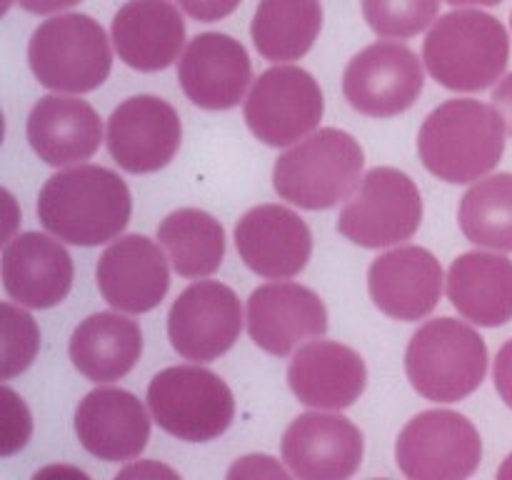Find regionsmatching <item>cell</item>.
Segmentation results:
<instances>
[{"label": "cell", "mask_w": 512, "mask_h": 480, "mask_svg": "<svg viewBox=\"0 0 512 480\" xmlns=\"http://www.w3.org/2000/svg\"><path fill=\"white\" fill-rule=\"evenodd\" d=\"M133 198L118 173L78 163L60 170L38 195V218L50 235L70 245L110 243L125 230Z\"/></svg>", "instance_id": "obj_1"}, {"label": "cell", "mask_w": 512, "mask_h": 480, "mask_svg": "<svg viewBox=\"0 0 512 480\" xmlns=\"http://www.w3.org/2000/svg\"><path fill=\"white\" fill-rule=\"evenodd\" d=\"M503 115L495 105L458 98L438 105L418 133L425 168L445 183H475L485 178L505 153Z\"/></svg>", "instance_id": "obj_2"}, {"label": "cell", "mask_w": 512, "mask_h": 480, "mask_svg": "<svg viewBox=\"0 0 512 480\" xmlns=\"http://www.w3.org/2000/svg\"><path fill=\"white\" fill-rule=\"evenodd\" d=\"M510 38L495 15L455 8L440 15L423 43V63L443 88L478 93L503 78Z\"/></svg>", "instance_id": "obj_3"}, {"label": "cell", "mask_w": 512, "mask_h": 480, "mask_svg": "<svg viewBox=\"0 0 512 480\" xmlns=\"http://www.w3.org/2000/svg\"><path fill=\"white\" fill-rule=\"evenodd\" d=\"M365 153L340 128H320L285 150L273 168L278 195L303 210H325L358 190Z\"/></svg>", "instance_id": "obj_4"}, {"label": "cell", "mask_w": 512, "mask_h": 480, "mask_svg": "<svg viewBox=\"0 0 512 480\" xmlns=\"http://www.w3.org/2000/svg\"><path fill=\"white\" fill-rule=\"evenodd\" d=\"M405 373L425 400L458 403L483 385L488 345L478 330L463 320H428L410 338Z\"/></svg>", "instance_id": "obj_5"}, {"label": "cell", "mask_w": 512, "mask_h": 480, "mask_svg": "<svg viewBox=\"0 0 512 480\" xmlns=\"http://www.w3.org/2000/svg\"><path fill=\"white\" fill-rule=\"evenodd\" d=\"M28 63L43 88L83 95L108 80L113 50L98 20L85 13H60L35 28Z\"/></svg>", "instance_id": "obj_6"}, {"label": "cell", "mask_w": 512, "mask_h": 480, "mask_svg": "<svg viewBox=\"0 0 512 480\" xmlns=\"http://www.w3.org/2000/svg\"><path fill=\"white\" fill-rule=\"evenodd\" d=\"M148 410L155 423L185 443L220 438L235 418V398L220 375L200 365L165 368L150 380Z\"/></svg>", "instance_id": "obj_7"}, {"label": "cell", "mask_w": 512, "mask_h": 480, "mask_svg": "<svg viewBox=\"0 0 512 480\" xmlns=\"http://www.w3.org/2000/svg\"><path fill=\"white\" fill-rule=\"evenodd\" d=\"M423 223V195L398 168H373L343 205L338 230L363 248H390L413 238Z\"/></svg>", "instance_id": "obj_8"}, {"label": "cell", "mask_w": 512, "mask_h": 480, "mask_svg": "<svg viewBox=\"0 0 512 480\" xmlns=\"http://www.w3.org/2000/svg\"><path fill=\"white\" fill-rule=\"evenodd\" d=\"M325 113L318 80L303 68L278 63L265 70L245 98V123L265 145L288 148L315 133Z\"/></svg>", "instance_id": "obj_9"}, {"label": "cell", "mask_w": 512, "mask_h": 480, "mask_svg": "<svg viewBox=\"0 0 512 480\" xmlns=\"http://www.w3.org/2000/svg\"><path fill=\"white\" fill-rule=\"evenodd\" d=\"M395 460L410 480H463L478 470L483 440L465 415L425 410L400 430Z\"/></svg>", "instance_id": "obj_10"}, {"label": "cell", "mask_w": 512, "mask_h": 480, "mask_svg": "<svg viewBox=\"0 0 512 480\" xmlns=\"http://www.w3.org/2000/svg\"><path fill=\"white\" fill-rule=\"evenodd\" d=\"M423 60L398 40L360 50L343 73V95L360 115L395 118L413 108L425 88Z\"/></svg>", "instance_id": "obj_11"}, {"label": "cell", "mask_w": 512, "mask_h": 480, "mask_svg": "<svg viewBox=\"0 0 512 480\" xmlns=\"http://www.w3.org/2000/svg\"><path fill=\"white\" fill-rule=\"evenodd\" d=\"M243 330V305L233 288L198 280L178 295L168 313V338L175 353L193 363H210L228 353Z\"/></svg>", "instance_id": "obj_12"}, {"label": "cell", "mask_w": 512, "mask_h": 480, "mask_svg": "<svg viewBox=\"0 0 512 480\" xmlns=\"http://www.w3.org/2000/svg\"><path fill=\"white\" fill-rule=\"evenodd\" d=\"M183 140L180 115L158 95H133L108 118V143L115 163L133 175L155 173L175 158Z\"/></svg>", "instance_id": "obj_13"}, {"label": "cell", "mask_w": 512, "mask_h": 480, "mask_svg": "<svg viewBox=\"0 0 512 480\" xmlns=\"http://www.w3.org/2000/svg\"><path fill=\"white\" fill-rule=\"evenodd\" d=\"M285 465L303 480H345L363 463V433L345 415L303 413L288 425L280 445Z\"/></svg>", "instance_id": "obj_14"}, {"label": "cell", "mask_w": 512, "mask_h": 480, "mask_svg": "<svg viewBox=\"0 0 512 480\" xmlns=\"http://www.w3.org/2000/svg\"><path fill=\"white\" fill-rule=\"evenodd\" d=\"M248 333L260 350L285 358L328 330V310L318 293L300 283L275 280L248 298Z\"/></svg>", "instance_id": "obj_15"}, {"label": "cell", "mask_w": 512, "mask_h": 480, "mask_svg": "<svg viewBox=\"0 0 512 480\" xmlns=\"http://www.w3.org/2000/svg\"><path fill=\"white\" fill-rule=\"evenodd\" d=\"M160 248L138 233L113 240L95 270L105 303L130 315L158 308L170 288L168 258Z\"/></svg>", "instance_id": "obj_16"}, {"label": "cell", "mask_w": 512, "mask_h": 480, "mask_svg": "<svg viewBox=\"0 0 512 480\" xmlns=\"http://www.w3.org/2000/svg\"><path fill=\"white\" fill-rule=\"evenodd\" d=\"M235 245L243 263L268 280H290L308 265L313 235L295 210L283 205L250 208L235 225Z\"/></svg>", "instance_id": "obj_17"}, {"label": "cell", "mask_w": 512, "mask_h": 480, "mask_svg": "<svg viewBox=\"0 0 512 480\" xmlns=\"http://www.w3.org/2000/svg\"><path fill=\"white\" fill-rule=\"evenodd\" d=\"M178 80L198 108L228 110L248 93L253 65L245 45L233 35L200 33L180 55Z\"/></svg>", "instance_id": "obj_18"}, {"label": "cell", "mask_w": 512, "mask_h": 480, "mask_svg": "<svg viewBox=\"0 0 512 480\" xmlns=\"http://www.w3.org/2000/svg\"><path fill=\"white\" fill-rule=\"evenodd\" d=\"M443 265L420 245H403L373 260L368 290L380 313L413 323L435 310L443 295Z\"/></svg>", "instance_id": "obj_19"}, {"label": "cell", "mask_w": 512, "mask_h": 480, "mask_svg": "<svg viewBox=\"0 0 512 480\" xmlns=\"http://www.w3.org/2000/svg\"><path fill=\"white\" fill-rule=\"evenodd\" d=\"M80 445L105 463L138 458L150 440V415L130 390L95 388L75 410Z\"/></svg>", "instance_id": "obj_20"}, {"label": "cell", "mask_w": 512, "mask_h": 480, "mask_svg": "<svg viewBox=\"0 0 512 480\" xmlns=\"http://www.w3.org/2000/svg\"><path fill=\"white\" fill-rule=\"evenodd\" d=\"M73 273V258L55 235L20 233L3 248V288L23 308L45 310L63 303Z\"/></svg>", "instance_id": "obj_21"}, {"label": "cell", "mask_w": 512, "mask_h": 480, "mask_svg": "<svg viewBox=\"0 0 512 480\" xmlns=\"http://www.w3.org/2000/svg\"><path fill=\"white\" fill-rule=\"evenodd\" d=\"M290 390L315 410L350 408L363 395L368 368L358 350L333 340H310L295 350L288 368Z\"/></svg>", "instance_id": "obj_22"}, {"label": "cell", "mask_w": 512, "mask_h": 480, "mask_svg": "<svg viewBox=\"0 0 512 480\" xmlns=\"http://www.w3.org/2000/svg\"><path fill=\"white\" fill-rule=\"evenodd\" d=\"M115 53L128 68L158 73L178 60L185 45V20L173 0H128L110 25Z\"/></svg>", "instance_id": "obj_23"}, {"label": "cell", "mask_w": 512, "mask_h": 480, "mask_svg": "<svg viewBox=\"0 0 512 480\" xmlns=\"http://www.w3.org/2000/svg\"><path fill=\"white\" fill-rule=\"evenodd\" d=\"M30 148L53 168L90 160L103 143V123L88 100L68 93L40 98L28 115Z\"/></svg>", "instance_id": "obj_24"}, {"label": "cell", "mask_w": 512, "mask_h": 480, "mask_svg": "<svg viewBox=\"0 0 512 480\" xmlns=\"http://www.w3.org/2000/svg\"><path fill=\"white\" fill-rule=\"evenodd\" d=\"M445 288L453 308L480 328H498L512 320V260L500 250H473L455 258Z\"/></svg>", "instance_id": "obj_25"}, {"label": "cell", "mask_w": 512, "mask_h": 480, "mask_svg": "<svg viewBox=\"0 0 512 480\" xmlns=\"http://www.w3.org/2000/svg\"><path fill=\"white\" fill-rule=\"evenodd\" d=\"M143 355V333L135 320L118 313H95L70 335V360L93 383L125 378Z\"/></svg>", "instance_id": "obj_26"}, {"label": "cell", "mask_w": 512, "mask_h": 480, "mask_svg": "<svg viewBox=\"0 0 512 480\" xmlns=\"http://www.w3.org/2000/svg\"><path fill=\"white\" fill-rule=\"evenodd\" d=\"M323 30V3L320 0H260L250 35L270 63L300 60L318 40Z\"/></svg>", "instance_id": "obj_27"}, {"label": "cell", "mask_w": 512, "mask_h": 480, "mask_svg": "<svg viewBox=\"0 0 512 480\" xmlns=\"http://www.w3.org/2000/svg\"><path fill=\"white\" fill-rule=\"evenodd\" d=\"M158 240L173 270L183 278H208L223 265L225 230L205 210H173L158 225Z\"/></svg>", "instance_id": "obj_28"}, {"label": "cell", "mask_w": 512, "mask_h": 480, "mask_svg": "<svg viewBox=\"0 0 512 480\" xmlns=\"http://www.w3.org/2000/svg\"><path fill=\"white\" fill-rule=\"evenodd\" d=\"M458 220L470 243L512 253V173L475 180L460 200Z\"/></svg>", "instance_id": "obj_29"}, {"label": "cell", "mask_w": 512, "mask_h": 480, "mask_svg": "<svg viewBox=\"0 0 512 480\" xmlns=\"http://www.w3.org/2000/svg\"><path fill=\"white\" fill-rule=\"evenodd\" d=\"M443 0H360L365 23L385 40H408L438 20Z\"/></svg>", "instance_id": "obj_30"}, {"label": "cell", "mask_w": 512, "mask_h": 480, "mask_svg": "<svg viewBox=\"0 0 512 480\" xmlns=\"http://www.w3.org/2000/svg\"><path fill=\"white\" fill-rule=\"evenodd\" d=\"M3 313V370L0 378L10 380L30 368L40 348V330L35 325L33 315L25 313L23 305H15V300H5L0 305Z\"/></svg>", "instance_id": "obj_31"}, {"label": "cell", "mask_w": 512, "mask_h": 480, "mask_svg": "<svg viewBox=\"0 0 512 480\" xmlns=\"http://www.w3.org/2000/svg\"><path fill=\"white\" fill-rule=\"evenodd\" d=\"M0 418H3L0 420V455L8 458L25 448L30 433H33V418H30L28 405L8 385L0 388Z\"/></svg>", "instance_id": "obj_32"}, {"label": "cell", "mask_w": 512, "mask_h": 480, "mask_svg": "<svg viewBox=\"0 0 512 480\" xmlns=\"http://www.w3.org/2000/svg\"><path fill=\"white\" fill-rule=\"evenodd\" d=\"M228 478H288V470L273 460L270 455H248V458H240L233 468L228 470Z\"/></svg>", "instance_id": "obj_33"}, {"label": "cell", "mask_w": 512, "mask_h": 480, "mask_svg": "<svg viewBox=\"0 0 512 480\" xmlns=\"http://www.w3.org/2000/svg\"><path fill=\"white\" fill-rule=\"evenodd\" d=\"M180 5L185 15H190L193 20L200 23H215V20L228 18L230 13H235L240 5V0H175Z\"/></svg>", "instance_id": "obj_34"}, {"label": "cell", "mask_w": 512, "mask_h": 480, "mask_svg": "<svg viewBox=\"0 0 512 480\" xmlns=\"http://www.w3.org/2000/svg\"><path fill=\"white\" fill-rule=\"evenodd\" d=\"M493 380L500 398H503V403L512 410V338L498 350V358H495V368H493Z\"/></svg>", "instance_id": "obj_35"}, {"label": "cell", "mask_w": 512, "mask_h": 480, "mask_svg": "<svg viewBox=\"0 0 512 480\" xmlns=\"http://www.w3.org/2000/svg\"><path fill=\"white\" fill-rule=\"evenodd\" d=\"M160 475H165V478H175L178 473H175L173 468H168V465L155 463V460H143V463H133L125 470H120L118 480L120 478H160Z\"/></svg>", "instance_id": "obj_36"}, {"label": "cell", "mask_w": 512, "mask_h": 480, "mask_svg": "<svg viewBox=\"0 0 512 480\" xmlns=\"http://www.w3.org/2000/svg\"><path fill=\"white\" fill-rule=\"evenodd\" d=\"M493 105L503 115L505 125H508V133L512 135V73L505 75L498 88L493 90Z\"/></svg>", "instance_id": "obj_37"}, {"label": "cell", "mask_w": 512, "mask_h": 480, "mask_svg": "<svg viewBox=\"0 0 512 480\" xmlns=\"http://www.w3.org/2000/svg\"><path fill=\"white\" fill-rule=\"evenodd\" d=\"M18 3L25 13L53 15V13H63V10L73 8V5H78L80 0H18Z\"/></svg>", "instance_id": "obj_38"}, {"label": "cell", "mask_w": 512, "mask_h": 480, "mask_svg": "<svg viewBox=\"0 0 512 480\" xmlns=\"http://www.w3.org/2000/svg\"><path fill=\"white\" fill-rule=\"evenodd\" d=\"M453 8H490V5H500L503 0H445Z\"/></svg>", "instance_id": "obj_39"}, {"label": "cell", "mask_w": 512, "mask_h": 480, "mask_svg": "<svg viewBox=\"0 0 512 480\" xmlns=\"http://www.w3.org/2000/svg\"><path fill=\"white\" fill-rule=\"evenodd\" d=\"M75 475V478H88V475L85 473H80V470H75V468H58V465H53V468H45V470H40V473H35V480H40V478H48V475Z\"/></svg>", "instance_id": "obj_40"}, {"label": "cell", "mask_w": 512, "mask_h": 480, "mask_svg": "<svg viewBox=\"0 0 512 480\" xmlns=\"http://www.w3.org/2000/svg\"><path fill=\"white\" fill-rule=\"evenodd\" d=\"M498 478H503V480H512V453L508 455V458H505V463L500 465Z\"/></svg>", "instance_id": "obj_41"}, {"label": "cell", "mask_w": 512, "mask_h": 480, "mask_svg": "<svg viewBox=\"0 0 512 480\" xmlns=\"http://www.w3.org/2000/svg\"><path fill=\"white\" fill-rule=\"evenodd\" d=\"M13 3H15V0H3V10H8Z\"/></svg>", "instance_id": "obj_42"}, {"label": "cell", "mask_w": 512, "mask_h": 480, "mask_svg": "<svg viewBox=\"0 0 512 480\" xmlns=\"http://www.w3.org/2000/svg\"><path fill=\"white\" fill-rule=\"evenodd\" d=\"M510 28H512V15H510Z\"/></svg>", "instance_id": "obj_43"}]
</instances>
